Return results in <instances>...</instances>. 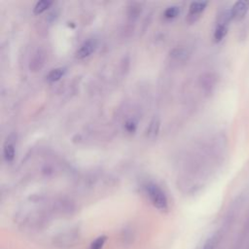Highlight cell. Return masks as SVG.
I'll return each mask as SVG.
<instances>
[{"label":"cell","instance_id":"7","mask_svg":"<svg viewBox=\"0 0 249 249\" xmlns=\"http://www.w3.org/2000/svg\"><path fill=\"white\" fill-rule=\"evenodd\" d=\"M52 5V2L51 1H47V0H42V1H39L35 4L34 8H33V13L35 15H40L42 14L43 12H45L50 6Z\"/></svg>","mask_w":249,"mask_h":249},{"label":"cell","instance_id":"4","mask_svg":"<svg viewBox=\"0 0 249 249\" xmlns=\"http://www.w3.org/2000/svg\"><path fill=\"white\" fill-rule=\"evenodd\" d=\"M207 5V2L204 1H196V2H193L190 5V10H189V20L190 21H195L196 20L199 16L201 15V13L204 11L205 7Z\"/></svg>","mask_w":249,"mask_h":249},{"label":"cell","instance_id":"10","mask_svg":"<svg viewBox=\"0 0 249 249\" xmlns=\"http://www.w3.org/2000/svg\"><path fill=\"white\" fill-rule=\"evenodd\" d=\"M215 245H216V239L215 237H211L204 243L202 249H214Z\"/></svg>","mask_w":249,"mask_h":249},{"label":"cell","instance_id":"6","mask_svg":"<svg viewBox=\"0 0 249 249\" xmlns=\"http://www.w3.org/2000/svg\"><path fill=\"white\" fill-rule=\"evenodd\" d=\"M65 74V68L63 67H57V68H54V69H52L49 74L47 75V79L50 81V82H56L58 80H60L63 75Z\"/></svg>","mask_w":249,"mask_h":249},{"label":"cell","instance_id":"5","mask_svg":"<svg viewBox=\"0 0 249 249\" xmlns=\"http://www.w3.org/2000/svg\"><path fill=\"white\" fill-rule=\"evenodd\" d=\"M15 154H16V151H15L14 144L10 141H7L3 148V156L5 160L8 162H11L15 159Z\"/></svg>","mask_w":249,"mask_h":249},{"label":"cell","instance_id":"2","mask_svg":"<svg viewBox=\"0 0 249 249\" xmlns=\"http://www.w3.org/2000/svg\"><path fill=\"white\" fill-rule=\"evenodd\" d=\"M96 47H97V41L95 39H88L77 50L76 57L79 59H83L89 56L95 51Z\"/></svg>","mask_w":249,"mask_h":249},{"label":"cell","instance_id":"9","mask_svg":"<svg viewBox=\"0 0 249 249\" xmlns=\"http://www.w3.org/2000/svg\"><path fill=\"white\" fill-rule=\"evenodd\" d=\"M180 13V9L178 6H170L168 7L164 13H163V16L165 18H168V19H172L174 18H176Z\"/></svg>","mask_w":249,"mask_h":249},{"label":"cell","instance_id":"1","mask_svg":"<svg viewBox=\"0 0 249 249\" xmlns=\"http://www.w3.org/2000/svg\"><path fill=\"white\" fill-rule=\"evenodd\" d=\"M146 194L151 203L160 211H166L168 208V200L164 192L155 183H149L145 187Z\"/></svg>","mask_w":249,"mask_h":249},{"label":"cell","instance_id":"8","mask_svg":"<svg viewBox=\"0 0 249 249\" xmlns=\"http://www.w3.org/2000/svg\"><path fill=\"white\" fill-rule=\"evenodd\" d=\"M107 240V236L106 235H100L98 237H96L89 245V249H102L105 242Z\"/></svg>","mask_w":249,"mask_h":249},{"label":"cell","instance_id":"3","mask_svg":"<svg viewBox=\"0 0 249 249\" xmlns=\"http://www.w3.org/2000/svg\"><path fill=\"white\" fill-rule=\"evenodd\" d=\"M248 7H249V3L246 1H238L234 3L231 10L230 11L231 18H234V19L243 18L248 11Z\"/></svg>","mask_w":249,"mask_h":249}]
</instances>
